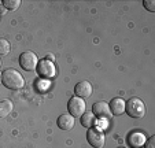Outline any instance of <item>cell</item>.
Returning <instances> with one entry per match:
<instances>
[{
  "mask_svg": "<svg viewBox=\"0 0 155 148\" xmlns=\"http://www.w3.org/2000/svg\"><path fill=\"white\" fill-rule=\"evenodd\" d=\"M2 84L11 90H19L25 87V80L15 69H7L2 73Z\"/></svg>",
  "mask_w": 155,
  "mask_h": 148,
  "instance_id": "6da1fadb",
  "label": "cell"
},
{
  "mask_svg": "<svg viewBox=\"0 0 155 148\" xmlns=\"http://www.w3.org/2000/svg\"><path fill=\"white\" fill-rule=\"evenodd\" d=\"M125 113L132 118H143L146 115V106L139 97H130L125 102Z\"/></svg>",
  "mask_w": 155,
  "mask_h": 148,
  "instance_id": "7a4b0ae2",
  "label": "cell"
},
{
  "mask_svg": "<svg viewBox=\"0 0 155 148\" xmlns=\"http://www.w3.org/2000/svg\"><path fill=\"white\" fill-rule=\"evenodd\" d=\"M38 64V58L32 51H25L19 55V66L25 71H35Z\"/></svg>",
  "mask_w": 155,
  "mask_h": 148,
  "instance_id": "3957f363",
  "label": "cell"
},
{
  "mask_svg": "<svg viewBox=\"0 0 155 148\" xmlns=\"http://www.w3.org/2000/svg\"><path fill=\"white\" fill-rule=\"evenodd\" d=\"M87 140L94 148H103L104 147V143H106L104 133H103V130H100V129H97V128L88 129Z\"/></svg>",
  "mask_w": 155,
  "mask_h": 148,
  "instance_id": "277c9868",
  "label": "cell"
},
{
  "mask_svg": "<svg viewBox=\"0 0 155 148\" xmlns=\"http://www.w3.org/2000/svg\"><path fill=\"white\" fill-rule=\"evenodd\" d=\"M36 71L38 73V76L45 78V80L52 78V77H55V74H56L55 64H54L51 61H47L45 58L38 61V64H37V67H36Z\"/></svg>",
  "mask_w": 155,
  "mask_h": 148,
  "instance_id": "5b68a950",
  "label": "cell"
},
{
  "mask_svg": "<svg viewBox=\"0 0 155 148\" xmlns=\"http://www.w3.org/2000/svg\"><path fill=\"white\" fill-rule=\"evenodd\" d=\"M85 102L84 99L78 97V96H73V97L69 100L68 103V110H69V114H70L71 117H74V118H77V117H81L82 114L85 113Z\"/></svg>",
  "mask_w": 155,
  "mask_h": 148,
  "instance_id": "8992f818",
  "label": "cell"
},
{
  "mask_svg": "<svg viewBox=\"0 0 155 148\" xmlns=\"http://www.w3.org/2000/svg\"><path fill=\"white\" fill-rule=\"evenodd\" d=\"M92 114L96 118H102V119H108L111 115L110 108H108V103L106 102H97L92 106Z\"/></svg>",
  "mask_w": 155,
  "mask_h": 148,
  "instance_id": "52a82bcc",
  "label": "cell"
},
{
  "mask_svg": "<svg viewBox=\"0 0 155 148\" xmlns=\"http://www.w3.org/2000/svg\"><path fill=\"white\" fill-rule=\"evenodd\" d=\"M92 90H94V88H92L91 82H88V81H81L74 87V93H76V96H78V97H81V99L89 97V96L92 95Z\"/></svg>",
  "mask_w": 155,
  "mask_h": 148,
  "instance_id": "ba28073f",
  "label": "cell"
},
{
  "mask_svg": "<svg viewBox=\"0 0 155 148\" xmlns=\"http://www.w3.org/2000/svg\"><path fill=\"white\" fill-rule=\"evenodd\" d=\"M108 108L111 115H122L125 113V100L122 97H114L108 103Z\"/></svg>",
  "mask_w": 155,
  "mask_h": 148,
  "instance_id": "9c48e42d",
  "label": "cell"
},
{
  "mask_svg": "<svg viewBox=\"0 0 155 148\" xmlns=\"http://www.w3.org/2000/svg\"><path fill=\"white\" fill-rule=\"evenodd\" d=\"M74 122H76V118L71 117L70 114H61L56 123H58V128L62 130H70V129H73Z\"/></svg>",
  "mask_w": 155,
  "mask_h": 148,
  "instance_id": "30bf717a",
  "label": "cell"
},
{
  "mask_svg": "<svg viewBox=\"0 0 155 148\" xmlns=\"http://www.w3.org/2000/svg\"><path fill=\"white\" fill-rule=\"evenodd\" d=\"M146 136L140 132H133V133L129 134L128 137V144L130 145L132 148H140L146 144Z\"/></svg>",
  "mask_w": 155,
  "mask_h": 148,
  "instance_id": "8fae6325",
  "label": "cell"
},
{
  "mask_svg": "<svg viewBox=\"0 0 155 148\" xmlns=\"http://www.w3.org/2000/svg\"><path fill=\"white\" fill-rule=\"evenodd\" d=\"M80 118H81L80 119V121H81V125L87 129L94 128V125L96 123V117H95L92 113H84Z\"/></svg>",
  "mask_w": 155,
  "mask_h": 148,
  "instance_id": "7c38bea8",
  "label": "cell"
},
{
  "mask_svg": "<svg viewBox=\"0 0 155 148\" xmlns=\"http://www.w3.org/2000/svg\"><path fill=\"white\" fill-rule=\"evenodd\" d=\"M12 108H14V104H12L11 100H8V99L2 100L0 102V118H4V117L10 115Z\"/></svg>",
  "mask_w": 155,
  "mask_h": 148,
  "instance_id": "4fadbf2b",
  "label": "cell"
},
{
  "mask_svg": "<svg viewBox=\"0 0 155 148\" xmlns=\"http://www.w3.org/2000/svg\"><path fill=\"white\" fill-rule=\"evenodd\" d=\"M21 6V0H3V7L6 10H17Z\"/></svg>",
  "mask_w": 155,
  "mask_h": 148,
  "instance_id": "5bb4252c",
  "label": "cell"
},
{
  "mask_svg": "<svg viewBox=\"0 0 155 148\" xmlns=\"http://www.w3.org/2000/svg\"><path fill=\"white\" fill-rule=\"evenodd\" d=\"M10 43L6 38H0V55H7L10 52Z\"/></svg>",
  "mask_w": 155,
  "mask_h": 148,
  "instance_id": "9a60e30c",
  "label": "cell"
},
{
  "mask_svg": "<svg viewBox=\"0 0 155 148\" xmlns=\"http://www.w3.org/2000/svg\"><path fill=\"white\" fill-rule=\"evenodd\" d=\"M36 88H37L38 92H45V90L50 88V81L48 80H38L37 82H36Z\"/></svg>",
  "mask_w": 155,
  "mask_h": 148,
  "instance_id": "2e32d148",
  "label": "cell"
},
{
  "mask_svg": "<svg viewBox=\"0 0 155 148\" xmlns=\"http://www.w3.org/2000/svg\"><path fill=\"white\" fill-rule=\"evenodd\" d=\"M143 6L146 7V10H148L150 12H154L155 11V2H154V0H144Z\"/></svg>",
  "mask_w": 155,
  "mask_h": 148,
  "instance_id": "e0dca14e",
  "label": "cell"
},
{
  "mask_svg": "<svg viewBox=\"0 0 155 148\" xmlns=\"http://www.w3.org/2000/svg\"><path fill=\"white\" fill-rule=\"evenodd\" d=\"M146 148H155V136L150 137L148 140H146Z\"/></svg>",
  "mask_w": 155,
  "mask_h": 148,
  "instance_id": "ac0fdd59",
  "label": "cell"
},
{
  "mask_svg": "<svg viewBox=\"0 0 155 148\" xmlns=\"http://www.w3.org/2000/svg\"><path fill=\"white\" fill-rule=\"evenodd\" d=\"M45 59H47V61H51V62H52V61H54V56L51 55V54H48V55L45 56Z\"/></svg>",
  "mask_w": 155,
  "mask_h": 148,
  "instance_id": "d6986e66",
  "label": "cell"
},
{
  "mask_svg": "<svg viewBox=\"0 0 155 148\" xmlns=\"http://www.w3.org/2000/svg\"><path fill=\"white\" fill-rule=\"evenodd\" d=\"M0 82H2V71H0Z\"/></svg>",
  "mask_w": 155,
  "mask_h": 148,
  "instance_id": "ffe728a7",
  "label": "cell"
},
{
  "mask_svg": "<svg viewBox=\"0 0 155 148\" xmlns=\"http://www.w3.org/2000/svg\"><path fill=\"white\" fill-rule=\"evenodd\" d=\"M0 66H2V61H0Z\"/></svg>",
  "mask_w": 155,
  "mask_h": 148,
  "instance_id": "44dd1931",
  "label": "cell"
},
{
  "mask_svg": "<svg viewBox=\"0 0 155 148\" xmlns=\"http://www.w3.org/2000/svg\"><path fill=\"white\" fill-rule=\"evenodd\" d=\"M118 148H124V147H118Z\"/></svg>",
  "mask_w": 155,
  "mask_h": 148,
  "instance_id": "7402d4cb",
  "label": "cell"
}]
</instances>
